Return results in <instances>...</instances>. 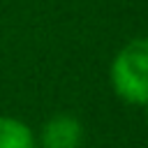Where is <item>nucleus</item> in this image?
Wrapping results in <instances>:
<instances>
[{
  "instance_id": "nucleus-1",
  "label": "nucleus",
  "mask_w": 148,
  "mask_h": 148,
  "mask_svg": "<svg viewBox=\"0 0 148 148\" xmlns=\"http://www.w3.org/2000/svg\"><path fill=\"white\" fill-rule=\"evenodd\" d=\"M111 86L123 102L148 104V37H136L116 53Z\"/></svg>"
},
{
  "instance_id": "nucleus-2",
  "label": "nucleus",
  "mask_w": 148,
  "mask_h": 148,
  "mask_svg": "<svg viewBox=\"0 0 148 148\" xmlns=\"http://www.w3.org/2000/svg\"><path fill=\"white\" fill-rule=\"evenodd\" d=\"M39 141L42 148H81L83 125L69 113H58L44 125Z\"/></svg>"
},
{
  "instance_id": "nucleus-3",
  "label": "nucleus",
  "mask_w": 148,
  "mask_h": 148,
  "mask_svg": "<svg viewBox=\"0 0 148 148\" xmlns=\"http://www.w3.org/2000/svg\"><path fill=\"white\" fill-rule=\"evenodd\" d=\"M0 148H35V134L23 120L0 116Z\"/></svg>"
},
{
  "instance_id": "nucleus-4",
  "label": "nucleus",
  "mask_w": 148,
  "mask_h": 148,
  "mask_svg": "<svg viewBox=\"0 0 148 148\" xmlns=\"http://www.w3.org/2000/svg\"><path fill=\"white\" fill-rule=\"evenodd\" d=\"M146 118H148V104H146Z\"/></svg>"
}]
</instances>
